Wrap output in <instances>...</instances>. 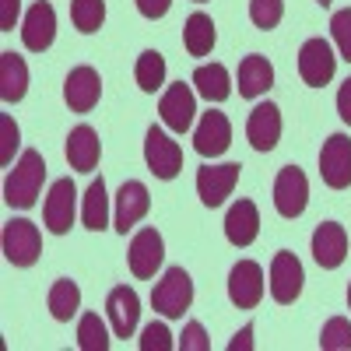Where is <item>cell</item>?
I'll return each instance as SVG.
<instances>
[{
	"mask_svg": "<svg viewBox=\"0 0 351 351\" xmlns=\"http://www.w3.org/2000/svg\"><path fill=\"white\" fill-rule=\"evenodd\" d=\"M302 281H306V274H302L299 256L288 253V250L274 253V260H271V295H274V302L291 306L302 295Z\"/></svg>",
	"mask_w": 351,
	"mask_h": 351,
	"instance_id": "52a82bcc",
	"label": "cell"
},
{
	"mask_svg": "<svg viewBox=\"0 0 351 351\" xmlns=\"http://www.w3.org/2000/svg\"><path fill=\"white\" fill-rule=\"evenodd\" d=\"M21 11V0H0V32H11Z\"/></svg>",
	"mask_w": 351,
	"mask_h": 351,
	"instance_id": "f35d334b",
	"label": "cell"
},
{
	"mask_svg": "<svg viewBox=\"0 0 351 351\" xmlns=\"http://www.w3.org/2000/svg\"><path fill=\"white\" fill-rule=\"evenodd\" d=\"M43 180H46V162L36 148L21 152L18 165L8 172L4 180V204L8 208H18V211H28L36 208L39 200V190H43Z\"/></svg>",
	"mask_w": 351,
	"mask_h": 351,
	"instance_id": "6da1fadb",
	"label": "cell"
},
{
	"mask_svg": "<svg viewBox=\"0 0 351 351\" xmlns=\"http://www.w3.org/2000/svg\"><path fill=\"white\" fill-rule=\"evenodd\" d=\"M77 306H81V288L71 278H60L49 288V313H53V319L67 324V319L77 313Z\"/></svg>",
	"mask_w": 351,
	"mask_h": 351,
	"instance_id": "f1b7e54d",
	"label": "cell"
},
{
	"mask_svg": "<svg viewBox=\"0 0 351 351\" xmlns=\"http://www.w3.org/2000/svg\"><path fill=\"white\" fill-rule=\"evenodd\" d=\"M64 99H67L71 112H92L99 106V99H102V77H99V71L88 67V64L74 67L67 74V81H64Z\"/></svg>",
	"mask_w": 351,
	"mask_h": 351,
	"instance_id": "7c38bea8",
	"label": "cell"
},
{
	"mask_svg": "<svg viewBox=\"0 0 351 351\" xmlns=\"http://www.w3.org/2000/svg\"><path fill=\"white\" fill-rule=\"evenodd\" d=\"M0 246H4V256L14 267H32L43 253V239H39V228L28 221V218H14L4 225V236H0Z\"/></svg>",
	"mask_w": 351,
	"mask_h": 351,
	"instance_id": "3957f363",
	"label": "cell"
},
{
	"mask_svg": "<svg viewBox=\"0 0 351 351\" xmlns=\"http://www.w3.org/2000/svg\"><path fill=\"white\" fill-rule=\"evenodd\" d=\"M190 302H193V281H190V274L183 267H169L165 278L152 291L155 313H162L165 319H180L190 309Z\"/></svg>",
	"mask_w": 351,
	"mask_h": 351,
	"instance_id": "7a4b0ae2",
	"label": "cell"
},
{
	"mask_svg": "<svg viewBox=\"0 0 351 351\" xmlns=\"http://www.w3.org/2000/svg\"><path fill=\"white\" fill-rule=\"evenodd\" d=\"M337 112H341V120L351 127V77L341 84V92H337Z\"/></svg>",
	"mask_w": 351,
	"mask_h": 351,
	"instance_id": "ab89813d",
	"label": "cell"
},
{
	"mask_svg": "<svg viewBox=\"0 0 351 351\" xmlns=\"http://www.w3.org/2000/svg\"><path fill=\"white\" fill-rule=\"evenodd\" d=\"M180 348L183 351H211V341H208V334H204V327L197 324V319H190V324H186V330L180 337Z\"/></svg>",
	"mask_w": 351,
	"mask_h": 351,
	"instance_id": "8d00e7d4",
	"label": "cell"
},
{
	"mask_svg": "<svg viewBox=\"0 0 351 351\" xmlns=\"http://www.w3.org/2000/svg\"><path fill=\"white\" fill-rule=\"evenodd\" d=\"M228 299L239 309H256L263 299V267L256 260H239L228 274Z\"/></svg>",
	"mask_w": 351,
	"mask_h": 351,
	"instance_id": "8fae6325",
	"label": "cell"
},
{
	"mask_svg": "<svg viewBox=\"0 0 351 351\" xmlns=\"http://www.w3.org/2000/svg\"><path fill=\"white\" fill-rule=\"evenodd\" d=\"M319 348H324V351H351V324L344 316H334V319L324 324Z\"/></svg>",
	"mask_w": 351,
	"mask_h": 351,
	"instance_id": "1f68e13d",
	"label": "cell"
},
{
	"mask_svg": "<svg viewBox=\"0 0 351 351\" xmlns=\"http://www.w3.org/2000/svg\"><path fill=\"white\" fill-rule=\"evenodd\" d=\"M319 176L330 190H348L351 186V137L348 134H330L319 152Z\"/></svg>",
	"mask_w": 351,
	"mask_h": 351,
	"instance_id": "277c9868",
	"label": "cell"
},
{
	"mask_svg": "<svg viewBox=\"0 0 351 351\" xmlns=\"http://www.w3.org/2000/svg\"><path fill=\"white\" fill-rule=\"evenodd\" d=\"M348 256V232L337 221H324L313 232V260L324 271H337Z\"/></svg>",
	"mask_w": 351,
	"mask_h": 351,
	"instance_id": "d6986e66",
	"label": "cell"
},
{
	"mask_svg": "<svg viewBox=\"0 0 351 351\" xmlns=\"http://www.w3.org/2000/svg\"><path fill=\"white\" fill-rule=\"evenodd\" d=\"M21 144V134H18V123L11 120L8 112H0V165H11L14 162V152Z\"/></svg>",
	"mask_w": 351,
	"mask_h": 351,
	"instance_id": "836d02e7",
	"label": "cell"
},
{
	"mask_svg": "<svg viewBox=\"0 0 351 351\" xmlns=\"http://www.w3.org/2000/svg\"><path fill=\"white\" fill-rule=\"evenodd\" d=\"M316 4H319V8H330V0H316Z\"/></svg>",
	"mask_w": 351,
	"mask_h": 351,
	"instance_id": "b9f144b4",
	"label": "cell"
},
{
	"mask_svg": "<svg viewBox=\"0 0 351 351\" xmlns=\"http://www.w3.org/2000/svg\"><path fill=\"white\" fill-rule=\"evenodd\" d=\"M348 306H351V285H348Z\"/></svg>",
	"mask_w": 351,
	"mask_h": 351,
	"instance_id": "7bdbcfd3",
	"label": "cell"
},
{
	"mask_svg": "<svg viewBox=\"0 0 351 351\" xmlns=\"http://www.w3.org/2000/svg\"><path fill=\"white\" fill-rule=\"evenodd\" d=\"M260 236V211L253 200H236L225 215V239L232 246H250L253 239Z\"/></svg>",
	"mask_w": 351,
	"mask_h": 351,
	"instance_id": "44dd1931",
	"label": "cell"
},
{
	"mask_svg": "<svg viewBox=\"0 0 351 351\" xmlns=\"http://www.w3.org/2000/svg\"><path fill=\"white\" fill-rule=\"evenodd\" d=\"M193 112H197V99H193V92H190L183 81L172 84L169 92L162 95V102H158L162 123H165L169 130H176V134H186V130L193 127Z\"/></svg>",
	"mask_w": 351,
	"mask_h": 351,
	"instance_id": "e0dca14e",
	"label": "cell"
},
{
	"mask_svg": "<svg viewBox=\"0 0 351 351\" xmlns=\"http://www.w3.org/2000/svg\"><path fill=\"white\" fill-rule=\"evenodd\" d=\"M197 4H204V0H197Z\"/></svg>",
	"mask_w": 351,
	"mask_h": 351,
	"instance_id": "ee69618b",
	"label": "cell"
},
{
	"mask_svg": "<svg viewBox=\"0 0 351 351\" xmlns=\"http://www.w3.org/2000/svg\"><path fill=\"white\" fill-rule=\"evenodd\" d=\"M106 316H109V327L112 337H134L137 330V319H141V299L137 291L127 285H116L106 299Z\"/></svg>",
	"mask_w": 351,
	"mask_h": 351,
	"instance_id": "5bb4252c",
	"label": "cell"
},
{
	"mask_svg": "<svg viewBox=\"0 0 351 351\" xmlns=\"http://www.w3.org/2000/svg\"><path fill=\"white\" fill-rule=\"evenodd\" d=\"M253 348V324H246L236 337L228 341V351H250Z\"/></svg>",
	"mask_w": 351,
	"mask_h": 351,
	"instance_id": "60d3db41",
	"label": "cell"
},
{
	"mask_svg": "<svg viewBox=\"0 0 351 351\" xmlns=\"http://www.w3.org/2000/svg\"><path fill=\"white\" fill-rule=\"evenodd\" d=\"M99 158H102V141H99V134L88 127V123L74 127L71 137H67V162H71V169L92 172V169L99 165Z\"/></svg>",
	"mask_w": 351,
	"mask_h": 351,
	"instance_id": "7402d4cb",
	"label": "cell"
},
{
	"mask_svg": "<svg viewBox=\"0 0 351 351\" xmlns=\"http://www.w3.org/2000/svg\"><path fill=\"white\" fill-rule=\"evenodd\" d=\"M309 204V180L299 165H285L274 180V208L281 218H299Z\"/></svg>",
	"mask_w": 351,
	"mask_h": 351,
	"instance_id": "5b68a950",
	"label": "cell"
},
{
	"mask_svg": "<svg viewBox=\"0 0 351 351\" xmlns=\"http://www.w3.org/2000/svg\"><path fill=\"white\" fill-rule=\"evenodd\" d=\"M148 208H152L148 186H144L141 180H127L120 186V193H116V232L127 236V228H134L144 215H148Z\"/></svg>",
	"mask_w": 351,
	"mask_h": 351,
	"instance_id": "ffe728a7",
	"label": "cell"
},
{
	"mask_svg": "<svg viewBox=\"0 0 351 351\" xmlns=\"http://www.w3.org/2000/svg\"><path fill=\"white\" fill-rule=\"evenodd\" d=\"M193 84H197V95H204L208 102H225L232 95V77L221 64H204L193 71Z\"/></svg>",
	"mask_w": 351,
	"mask_h": 351,
	"instance_id": "d4e9b609",
	"label": "cell"
},
{
	"mask_svg": "<svg viewBox=\"0 0 351 351\" xmlns=\"http://www.w3.org/2000/svg\"><path fill=\"white\" fill-rule=\"evenodd\" d=\"M134 4H137V11L148 18V21H155V18H165L169 14L172 0H134Z\"/></svg>",
	"mask_w": 351,
	"mask_h": 351,
	"instance_id": "74e56055",
	"label": "cell"
},
{
	"mask_svg": "<svg viewBox=\"0 0 351 351\" xmlns=\"http://www.w3.org/2000/svg\"><path fill=\"white\" fill-rule=\"evenodd\" d=\"M134 77H137V88H141V92L155 95L158 88L165 84V56H162L158 49H144V53L137 56Z\"/></svg>",
	"mask_w": 351,
	"mask_h": 351,
	"instance_id": "83f0119b",
	"label": "cell"
},
{
	"mask_svg": "<svg viewBox=\"0 0 351 351\" xmlns=\"http://www.w3.org/2000/svg\"><path fill=\"white\" fill-rule=\"evenodd\" d=\"M81 221H84V228H92V232H102L109 225V193H106L102 176H99V180H92V186L84 190Z\"/></svg>",
	"mask_w": 351,
	"mask_h": 351,
	"instance_id": "4316f807",
	"label": "cell"
},
{
	"mask_svg": "<svg viewBox=\"0 0 351 351\" xmlns=\"http://www.w3.org/2000/svg\"><path fill=\"white\" fill-rule=\"evenodd\" d=\"M74 200H77V190H74L71 180H56L49 186L46 208H43V221H46V228L53 232V236H67V232H71L74 215H77Z\"/></svg>",
	"mask_w": 351,
	"mask_h": 351,
	"instance_id": "30bf717a",
	"label": "cell"
},
{
	"mask_svg": "<svg viewBox=\"0 0 351 351\" xmlns=\"http://www.w3.org/2000/svg\"><path fill=\"white\" fill-rule=\"evenodd\" d=\"M56 39V11L46 4V0H36L25 14V25H21V43L25 49L32 53H46Z\"/></svg>",
	"mask_w": 351,
	"mask_h": 351,
	"instance_id": "9a60e30c",
	"label": "cell"
},
{
	"mask_svg": "<svg viewBox=\"0 0 351 351\" xmlns=\"http://www.w3.org/2000/svg\"><path fill=\"white\" fill-rule=\"evenodd\" d=\"M246 137L256 152H274L281 141V109L274 102L253 106L250 120H246Z\"/></svg>",
	"mask_w": 351,
	"mask_h": 351,
	"instance_id": "2e32d148",
	"label": "cell"
},
{
	"mask_svg": "<svg viewBox=\"0 0 351 351\" xmlns=\"http://www.w3.org/2000/svg\"><path fill=\"white\" fill-rule=\"evenodd\" d=\"M71 21L84 36L99 32L102 21H106V0H74L71 4Z\"/></svg>",
	"mask_w": 351,
	"mask_h": 351,
	"instance_id": "4dcf8cb0",
	"label": "cell"
},
{
	"mask_svg": "<svg viewBox=\"0 0 351 351\" xmlns=\"http://www.w3.org/2000/svg\"><path fill=\"white\" fill-rule=\"evenodd\" d=\"M28 92V67L18 53H0V99L8 106L21 102Z\"/></svg>",
	"mask_w": 351,
	"mask_h": 351,
	"instance_id": "cb8c5ba5",
	"label": "cell"
},
{
	"mask_svg": "<svg viewBox=\"0 0 351 351\" xmlns=\"http://www.w3.org/2000/svg\"><path fill=\"white\" fill-rule=\"evenodd\" d=\"M77 348L81 351H109V330L99 313H84L77 319Z\"/></svg>",
	"mask_w": 351,
	"mask_h": 351,
	"instance_id": "f546056e",
	"label": "cell"
},
{
	"mask_svg": "<svg viewBox=\"0 0 351 351\" xmlns=\"http://www.w3.org/2000/svg\"><path fill=\"white\" fill-rule=\"evenodd\" d=\"M183 43H186L190 56H208L215 49V21H211V14H204V11L190 14L186 25H183Z\"/></svg>",
	"mask_w": 351,
	"mask_h": 351,
	"instance_id": "484cf974",
	"label": "cell"
},
{
	"mask_svg": "<svg viewBox=\"0 0 351 351\" xmlns=\"http://www.w3.org/2000/svg\"><path fill=\"white\" fill-rule=\"evenodd\" d=\"M228 144H232V123H228V116L211 109V112H204L200 116V123L193 130V148L197 155L204 158H218L228 152Z\"/></svg>",
	"mask_w": 351,
	"mask_h": 351,
	"instance_id": "4fadbf2b",
	"label": "cell"
},
{
	"mask_svg": "<svg viewBox=\"0 0 351 351\" xmlns=\"http://www.w3.org/2000/svg\"><path fill=\"white\" fill-rule=\"evenodd\" d=\"M334 67H337V56L330 49L327 39H306L302 49H299V74L309 88H324L330 77H334Z\"/></svg>",
	"mask_w": 351,
	"mask_h": 351,
	"instance_id": "9c48e42d",
	"label": "cell"
},
{
	"mask_svg": "<svg viewBox=\"0 0 351 351\" xmlns=\"http://www.w3.org/2000/svg\"><path fill=\"white\" fill-rule=\"evenodd\" d=\"M130 271L134 278H155V271L162 267L165 260V243L155 228H141L137 236L130 239Z\"/></svg>",
	"mask_w": 351,
	"mask_h": 351,
	"instance_id": "ac0fdd59",
	"label": "cell"
},
{
	"mask_svg": "<svg viewBox=\"0 0 351 351\" xmlns=\"http://www.w3.org/2000/svg\"><path fill=\"white\" fill-rule=\"evenodd\" d=\"M239 162H225V165H204L197 172V193L204 200V208H221L225 197H232L239 183Z\"/></svg>",
	"mask_w": 351,
	"mask_h": 351,
	"instance_id": "ba28073f",
	"label": "cell"
},
{
	"mask_svg": "<svg viewBox=\"0 0 351 351\" xmlns=\"http://www.w3.org/2000/svg\"><path fill=\"white\" fill-rule=\"evenodd\" d=\"M330 36H334L341 56L351 64V8H344V11H337V14L330 18Z\"/></svg>",
	"mask_w": 351,
	"mask_h": 351,
	"instance_id": "e575fe53",
	"label": "cell"
},
{
	"mask_svg": "<svg viewBox=\"0 0 351 351\" xmlns=\"http://www.w3.org/2000/svg\"><path fill=\"white\" fill-rule=\"evenodd\" d=\"M144 162H148V169L158 180H176L183 172V148L165 130L152 127L148 137H144Z\"/></svg>",
	"mask_w": 351,
	"mask_h": 351,
	"instance_id": "8992f818",
	"label": "cell"
},
{
	"mask_svg": "<svg viewBox=\"0 0 351 351\" xmlns=\"http://www.w3.org/2000/svg\"><path fill=\"white\" fill-rule=\"evenodd\" d=\"M274 84V67L267 56H246V60L239 64V95L243 99H260V95H267V88Z\"/></svg>",
	"mask_w": 351,
	"mask_h": 351,
	"instance_id": "603a6c76",
	"label": "cell"
},
{
	"mask_svg": "<svg viewBox=\"0 0 351 351\" xmlns=\"http://www.w3.org/2000/svg\"><path fill=\"white\" fill-rule=\"evenodd\" d=\"M172 348H176V341L165 324H148L141 330V351H172Z\"/></svg>",
	"mask_w": 351,
	"mask_h": 351,
	"instance_id": "d590c367",
	"label": "cell"
},
{
	"mask_svg": "<svg viewBox=\"0 0 351 351\" xmlns=\"http://www.w3.org/2000/svg\"><path fill=\"white\" fill-rule=\"evenodd\" d=\"M285 18V0H250V21L256 28H278Z\"/></svg>",
	"mask_w": 351,
	"mask_h": 351,
	"instance_id": "d6a6232c",
	"label": "cell"
}]
</instances>
